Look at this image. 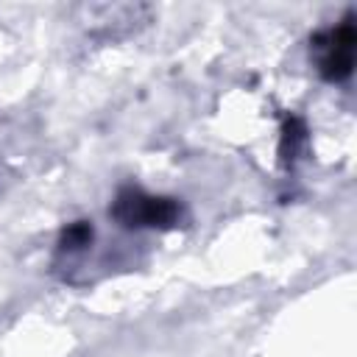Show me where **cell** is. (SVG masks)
<instances>
[{"label":"cell","mask_w":357,"mask_h":357,"mask_svg":"<svg viewBox=\"0 0 357 357\" xmlns=\"http://www.w3.org/2000/svg\"><path fill=\"white\" fill-rule=\"evenodd\" d=\"M301 142H304V126H301V120L293 117V120H287L284 134H282V156H284V162L298 153Z\"/></svg>","instance_id":"obj_3"},{"label":"cell","mask_w":357,"mask_h":357,"mask_svg":"<svg viewBox=\"0 0 357 357\" xmlns=\"http://www.w3.org/2000/svg\"><path fill=\"white\" fill-rule=\"evenodd\" d=\"M112 215L123 226H170L178 218V206L173 198L145 195L139 190H123L112 204Z\"/></svg>","instance_id":"obj_1"},{"label":"cell","mask_w":357,"mask_h":357,"mask_svg":"<svg viewBox=\"0 0 357 357\" xmlns=\"http://www.w3.org/2000/svg\"><path fill=\"white\" fill-rule=\"evenodd\" d=\"M89 240H92V226L84 223V220L67 226L64 234H61V245H64V248H84Z\"/></svg>","instance_id":"obj_4"},{"label":"cell","mask_w":357,"mask_h":357,"mask_svg":"<svg viewBox=\"0 0 357 357\" xmlns=\"http://www.w3.org/2000/svg\"><path fill=\"white\" fill-rule=\"evenodd\" d=\"M354 25L351 20H343L335 31H329L326 36V53L321 59V75L326 81H343L351 75V64H354Z\"/></svg>","instance_id":"obj_2"}]
</instances>
